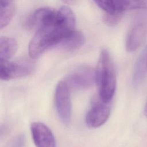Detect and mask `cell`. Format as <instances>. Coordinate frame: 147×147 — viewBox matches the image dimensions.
Returning a JSON list of instances; mask_svg holds the SVG:
<instances>
[{"label":"cell","mask_w":147,"mask_h":147,"mask_svg":"<svg viewBox=\"0 0 147 147\" xmlns=\"http://www.w3.org/2000/svg\"><path fill=\"white\" fill-rule=\"evenodd\" d=\"M75 17L72 10L63 6L55 17L40 26L29 44V55L32 59L40 56L46 50L56 47L75 30Z\"/></svg>","instance_id":"obj_1"},{"label":"cell","mask_w":147,"mask_h":147,"mask_svg":"<svg viewBox=\"0 0 147 147\" xmlns=\"http://www.w3.org/2000/svg\"><path fill=\"white\" fill-rule=\"evenodd\" d=\"M95 80L99 98L105 102L110 103L115 93L117 79L113 61L106 49L100 52L95 71Z\"/></svg>","instance_id":"obj_2"},{"label":"cell","mask_w":147,"mask_h":147,"mask_svg":"<svg viewBox=\"0 0 147 147\" xmlns=\"http://www.w3.org/2000/svg\"><path fill=\"white\" fill-rule=\"evenodd\" d=\"M64 81L70 90L87 89L96 82L95 71L90 66L80 65L70 72Z\"/></svg>","instance_id":"obj_3"},{"label":"cell","mask_w":147,"mask_h":147,"mask_svg":"<svg viewBox=\"0 0 147 147\" xmlns=\"http://www.w3.org/2000/svg\"><path fill=\"white\" fill-rule=\"evenodd\" d=\"M70 90L64 80L57 84L55 91V103L56 110L62 122L69 124L72 115V104Z\"/></svg>","instance_id":"obj_4"},{"label":"cell","mask_w":147,"mask_h":147,"mask_svg":"<svg viewBox=\"0 0 147 147\" xmlns=\"http://www.w3.org/2000/svg\"><path fill=\"white\" fill-rule=\"evenodd\" d=\"M94 2L106 14L113 16H122L123 13L127 10L147 8V1L99 0Z\"/></svg>","instance_id":"obj_5"},{"label":"cell","mask_w":147,"mask_h":147,"mask_svg":"<svg viewBox=\"0 0 147 147\" xmlns=\"http://www.w3.org/2000/svg\"><path fill=\"white\" fill-rule=\"evenodd\" d=\"M110 114L109 103L105 102L99 98L92 102L86 116V123L90 128L99 127L107 121Z\"/></svg>","instance_id":"obj_6"},{"label":"cell","mask_w":147,"mask_h":147,"mask_svg":"<svg viewBox=\"0 0 147 147\" xmlns=\"http://www.w3.org/2000/svg\"><path fill=\"white\" fill-rule=\"evenodd\" d=\"M33 65L25 61L0 62V78L3 80H9L30 75L33 70Z\"/></svg>","instance_id":"obj_7"},{"label":"cell","mask_w":147,"mask_h":147,"mask_svg":"<svg viewBox=\"0 0 147 147\" xmlns=\"http://www.w3.org/2000/svg\"><path fill=\"white\" fill-rule=\"evenodd\" d=\"M30 131L33 142L36 147H56V140L51 129L44 123L33 122Z\"/></svg>","instance_id":"obj_8"},{"label":"cell","mask_w":147,"mask_h":147,"mask_svg":"<svg viewBox=\"0 0 147 147\" xmlns=\"http://www.w3.org/2000/svg\"><path fill=\"white\" fill-rule=\"evenodd\" d=\"M147 34V26L142 22L134 23L130 28L126 40L127 51L132 52L137 50L144 42Z\"/></svg>","instance_id":"obj_9"},{"label":"cell","mask_w":147,"mask_h":147,"mask_svg":"<svg viewBox=\"0 0 147 147\" xmlns=\"http://www.w3.org/2000/svg\"><path fill=\"white\" fill-rule=\"evenodd\" d=\"M57 10L49 7H40L34 10L27 18L25 24L28 28L37 30L41 25L52 18L56 14Z\"/></svg>","instance_id":"obj_10"},{"label":"cell","mask_w":147,"mask_h":147,"mask_svg":"<svg viewBox=\"0 0 147 147\" xmlns=\"http://www.w3.org/2000/svg\"><path fill=\"white\" fill-rule=\"evenodd\" d=\"M85 41V37L81 32L74 30L65 37L56 47L64 52H72L80 48Z\"/></svg>","instance_id":"obj_11"},{"label":"cell","mask_w":147,"mask_h":147,"mask_svg":"<svg viewBox=\"0 0 147 147\" xmlns=\"http://www.w3.org/2000/svg\"><path fill=\"white\" fill-rule=\"evenodd\" d=\"M147 71V46L140 54L136 62L132 83L134 87H138L143 82Z\"/></svg>","instance_id":"obj_12"},{"label":"cell","mask_w":147,"mask_h":147,"mask_svg":"<svg viewBox=\"0 0 147 147\" xmlns=\"http://www.w3.org/2000/svg\"><path fill=\"white\" fill-rule=\"evenodd\" d=\"M17 44L11 37L2 36L0 38V61H8L16 53Z\"/></svg>","instance_id":"obj_13"},{"label":"cell","mask_w":147,"mask_h":147,"mask_svg":"<svg viewBox=\"0 0 147 147\" xmlns=\"http://www.w3.org/2000/svg\"><path fill=\"white\" fill-rule=\"evenodd\" d=\"M16 11V5L13 1H1L0 5V28L6 27L10 22Z\"/></svg>","instance_id":"obj_14"},{"label":"cell","mask_w":147,"mask_h":147,"mask_svg":"<svg viewBox=\"0 0 147 147\" xmlns=\"http://www.w3.org/2000/svg\"><path fill=\"white\" fill-rule=\"evenodd\" d=\"M26 139L24 134H19L15 137L11 147H25Z\"/></svg>","instance_id":"obj_15"},{"label":"cell","mask_w":147,"mask_h":147,"mask_svg":"<svg viewBox=\"0 0 147 147\" xmlns=\"http://www.w3.org/2000/svg\"><path fill=\"white\" fill-rule=\"evenodd\" d=\"M122 16H113L110 14H105L104 17V20L105 22L108 24L110 25H114L117 24L119 20L121 19Z\"/></svg>","instance_id":"obj_16"},{"label":"cell","mask_w":147,"mask_h":147,"mask_svg":"<svg viewBox=\"0 0 147 147\" xmlns=\"http://www.w3.org/2000/svg\"><path fill=\"white\" fill-rule=\"evenodd\" d=\"M144 114H145V116L147 117V102H146L145 107H144Z\"/></svg>","instance_id":"obj_17"}]
</instances>
